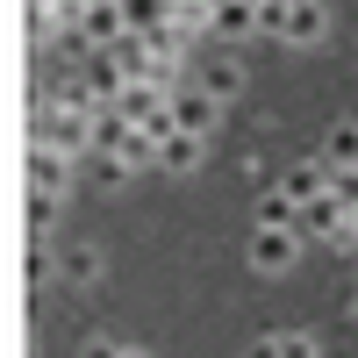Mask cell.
<instances>
[{"instance_id":"1","label":"cell","mask_w":358,"mask_h":358,"mask_svg":"<svg viewBox=\"0 0 358 358\" xmlns=\"http://www.w3.org/2000/svg\"><path fill=\"white\" fill-rule=\"evenodd\" d=\"M29 136H36V143H50V151H65L72 165H79V158H94V122H86V115L50 108V115H43V122L29 129Z\"/></svg>"},{"instance_id":"2","label":"cell","mask_w":358,"mask_h":358,"mask_svg":"<svg viewBox=\"0 0 358 358\" xmlns=\"http://www.w3.org/2000/svg\"><path fill=\"white\" fill-rule=\"evenodd\" d=\"M322 36H330V8H322V0H294V8L280 15V43L308 50V43H322Z\"/></svg>"},{"instance_id":"3","label":"cell","mask_w":358,"mask_h":358,"mask_svg":"<svg viewBox=\"0 0 358 358\" xmlns=\"http://www.w3.org/2000/svg\"><path fill=\"white\" fill-rule=\"evenodd\" d=\"M215 94H201V86H172V122L187 136H215Z\"/></svg>"},{"instance_id":"4","label":"cell","mask_w":358,"mask_h":358,"mask_svg":"<svg viewBox=\"0 0 358 358\" xmlns=\"http://www.w3.org/2000/svg\"><path fill=\"white\" fill-rule=\"evenodd\" d=\"M273 187H280L294 208H308V201H322V194H330V165H322V158H301V165H287Z\"/></svg>"},{"instance_id":"5","label":"cell","mask_w":358,"mask_h":358,"mask_svg":"<svg viewBox=\"0 0 358 358\" xmlns=\"http://www.w3.org/2000/svg\"><path fill=\"white\" fill-rule=\"evenodd\" d=\"M215 36H222V43L265 36V8H258V0H215Z\"/></svg>"},{"instance_id":"6","label":"cell","mask_w":358,"mask_h":358,"mask_svg":"<svg viewBox=\"0 0 358 358\" xmlns=\"http://www.w3.org/2000/svg\"><path fill=\"white\" fill-rule=\"evenodd\" d=\"M29 187H43V194H65V187H72V158L29 136Z\"/></svg>"},{"instance_id":"7","label":"cell","mask_w":358,"mask_h":358,"mask_svg":"<svg viewBox=\"0 0 358 358\" xmlns=\"http://www.w3.org/2000/svg\"><path fill=\"white\" fill-rule=\"evenodd\" d=\"M294 258H301V236H294V229H258L251 236V265H258V273H287Z\"/></svg>"},{"instance_id":"8","label":"cell","mask_w":358,"mask_h":358,"mask_svg":"<svg viewBox=\"0 0 358 358\" xmlns=\"http://www.w3.org/2000/svg\"><path fill=\"white\" fill-rule=\"evenodd\" d=\"M344 222H351V215L337 208V194H322V201H308V208H301V222H294V229H301V244H322V236L337 244V229H344Z\"/></svg>"},{"instance_id":"9","label":"cell","mask_w":358,"mask_h":358,"mask_svg":"<svg viewBox=\"0 0 358 358\" xmlns=\"http://www.w3.org/2000/svg\"><path fill=\"white\" fill-rule=\"evenodd\" d=\"M201 151H208V136H187V129H172V136L158 143V172L187 179V172H201Z\"/></svg>"},{"instance_id":"10","label":"cell","mask_w":358,"mask_h":358,"mask_svg":"<svg viewBox=\"0 0 358 358\" xmlns=\"http://www.w3.org/2000/svg\"><path fill=\"white\" fill-rule=\"evenodd\" d=\"M122 22H129V36H158L172 22V0H122Z\"/></svg>"},{"instance_id":"11","label":"cell","mask_w":358,"mask_h":358,"mask_svg":"<svg viewBox=\"0 0 358 358\" xmlns=\"http://www.w3.org/2000/svg\"><path fill=\"white\" fill-rule=\"evenodd\" d=\"M201 94H215V101H236V94H244V65H236V57H215V65L201 72Z\"/></svg>"},{"instance_id":"12","label":"cell","mask_w":358,"mask_h":358,"mask_svg":"<svg viewBox=\"0 0 358 358\" xmlns=\"http://www.w3.org/2000/svg\"><path fill=\"white\" fill-rule=\"evenodd\" d=\"M50 108H65V115H86V122H94V115H101V94H94V79H65V86H57V101Z\"/></svg>"},{"instance_id":"13","label":"cell","mask_w":358,"mask_h":358,"mask_svg":"<svg viewBox=\"0 0 358 358\" xmlns=\"http://www.w3.org/2000/svg\"><path fill=\"white\" fill-rule=\"evenodd\" d=\"M294 222H301V208H294L280 187H265L258 194V229H294ZM294 236H301V229H294Z\"/></svg>"},{"instance_id":"14","label":"cell","mask_w":358,"mask_h":358,"mask_svg":"<svg viewBox=\"0 0 358 358\" xmlns=\"http://www.w3.org/2000/svg\"><path fill=\"white\" fill-rule=\"evenodd\" d=\"M315 158L330 165V172H344V165H358V122H337V129H330V143H322Z\"/></svg>"},{"instance_id":"15","label":"cell","mask_w":358,"mask_h":358,"mask_svg":"<svg viewBox=\"0 0 358 358\" xmlns=\"http://www.w3.org/2000/svg\"><path fill=\"white\" fill-rule=\"evenodd\" d=\"M330 194H337V208H344V215H358V165L330 172Z\"/></svg>"},{"instance_id":"16","label":"cell","mask_w":358,"mask_h":358,"mask_svg":"<svg viewBox=\"0 0 358 358\" xmlns=\"http://www.w3.org/2000/svg\"><path fill=\"white\" fill-rule=\"evenodd\" d=\"M273 344H280V358H322V344H315L308 330H280Z\"/></svg>"},{"instance_id":"17","label":"cell","mask_w":358,"mask_h":358,"mask_svg":"<svg viewBox=\"0 0 358 358\" xmlns=\"http://www.w3.org/2000/svg\"><path fill=\"white\" fill-rule=\"evenodd\" d=\"M50 222H57V194L29 187V229H50Z\"/></svg>"},{"instance_id":"18","label":"cell","mask_w":358,"mask_h":358,"mask_svg":"<svg viewBox=\"0 0 358 358\" xmlns=\"http://www.w3.org/2000/svg\"><path fill=\"white\" fill-rule=\"evenodd\" d=\"M65 280H72V287L101 280V258H94V251H65Z\"/></svg>"},{"instance_id":"19","label":"cell","mask_w":358,"mask_h":358,"mask_svg":"<svg viewBox=\"0 0 358 358\" xmlns=\"http://www.w3.org/2000/svg\"><path fill=\"white\" fill-rule=\"evenodd\" d=\"M94 165H101V187H122V179H129V165H122V158H94Z\"/></svg>"},{"instance_id":"20","label":"cell","mask_w":358,"mask_h":358,"mask_svg":"<svg viewBox=\"0 0 358 358\" xmlns=\"http://www.w3.org/2000/svg\"><path fill=\"white\" fill-rule=\"evenodd\" d=\"M79 358H122V344H108V337H94V344H86Z\"/></svg>"},{"instance_id":"21","label":"cell","mask_w":358,"mask_h":358,"mask_svg":"<svg viewBox=\"0 0 358 358\" xmlns=\"http://www.w3.org/2000/svg\"><path fill=\"white\" fill-rule=\"evenodd\" d=\"M244 358H280V344H273V337H258V344H251Z\"/></svg>"},{"instance_id":"22","label":"cell","mask_w":358,"mask_h":358,"mask_svg":"<svg viewBox=\"0 0 358 358\" xmlns=\"http://www.w3.org/2000/svg\"><path fill=\"white\" fill-rule=\"evenodd\" d=\"M122 358H151V351H129V344H122Z\"/></svg>"},{"instance_id":"23","label":"cell","mask_w":358,"mask_h":358,"mask_svg":"<svg viewBox=\"0 0 358 358\" xmlns=\"http://www.w3.org/2000/svg\"><path fill=\"white\" fill-rule=\"evenodd\" d=\"M351 315H358V301H351Z\"/></svg>"},{"instance_id":"24","label":"cell","mask_w":358,"mask_h":358,"mask_svg":"<svg viewBox=\"0 0 358 358\" xmlns=\"http://www.w3.org/2000/svg\"><path fill=\"white\" fill-rule=\"evenodd\" d=\"M258 8H265V0H258Z\"/></svg>"}]
</instances>
